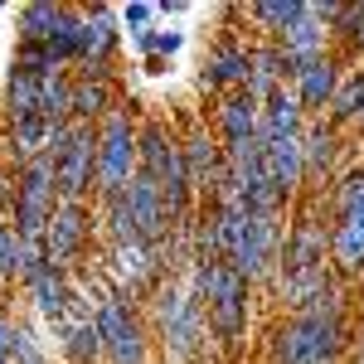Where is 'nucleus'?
<instances>
[{
	"label": "nucleus",
	"instance_id": "nucleus-29",
	"mask_svg": "<svg viewBox=\"0 0 364 364\" xmlns=\"http://www.w3.org/2000/svg\"><path fill=\"white\" fill-rule=\"evenodd\" d=\"M117 20H122V29H132V34H146V25L156 20V5H146V0H136V5H127V10H122Z\"/></svg>",
	"mask_w": 364,
	"mask_h": 364
},
{
	"label": "nucleus",
	"instance_id": "nucleus-31",
	"mask_svg": "<svg viewBox=\"0 0 364 364\" xmlns=\"http://www.w3.org/2000/svg\"><path fill=\"white\" fill-rule=\"evenodd\" d=\"M15 331H20V321L0 306V364H15Z\"/></svg>",
	"mask_w": 364,
	"mask_h": 364
},
{
	"label": "nucleus",
	"instance_id": "nucleus-17",
	"mask_svg": "<svg viewBox=\"0 0 364 364\" xmlns=\"http://www.w3.org/2000/svg\"><path fill=\"white\" fill-rule=\"evenodd\" d=\"M277 44L287 49V58H291L296 68H301V63H311V58L336 54V34H331V29H326L321 20H316V10H311V5H306V15H301L296 25L287 29V34H282Z\"/></svg>",
	"mask_w": 364,
	"mask_h": 364
},
{
	"label": "nucleus",
	"instance_id": "nucleus-9",
	"mask_svg": "<svg viewBox=\"0 0 364 364\" xmlns=\"http://www.w3.org/2000/svg\"><path fill=\"white\" fill-rule=\"evenodd\" d=\"M248 73H252V44L214 39L204 54V68H199V87L204 92H238V87H248Z\"/></svg>",
	"mask_w": 364,
	"mask_h": 364
},
{
	"label": "nucleus",
	"instance_id": "nucleus-35",
	"mask_svg": "<svg viewBox=\"0 0 364 364\" xmlns=\"http://www.w3.org/2000/svg\"><path fill=\"white\" fill-rule=\"evenodd\" d=\"M0 291H5V287H0Z\"/></svg>",
	"mask_w": 364,
	"mask_h": 364
},
{
	"label": "nucleus",
	"instance_id": "nucleus-5",
	"mask_svg": "<svg viewBox=\"0 0 364 364\" xmlns=\"http://www.w3.org/2000/svg\"><path fill=\"white\" fill-rule=\"evenodd\" d=\"M102 277L112 282V296L141 301L170 272H166V262H161V252L146 248V243H107V252H102Z\"/></svg>",
	"mask_w": 364,
	"mask_h": 364
},
{
	"label": "nucleus",
	"instance_id": "nucleus-18",
	"mask_svg": "<svg viewBox=\"0 0 364 364\" xmlns=\"http://www.w3.org/2000/svg\"><path fill=\"white\" fill-rule=\"evenodd\" d=\"M331 267L340 277H364V214L331 224Z\"/></svg>",
	"mask_w": 364,
	"mask_h": 364
},
{
	"label": "nucleus",
	"instance_id": "nucleus-8",
	"mask_svg": "<svg viewBox=\"0 0 364 364\" xmlns=\"http://www.w3.org/2000/svg\"><path fill=\"white\" fill-rule=\"evenodd\" d=\"M117 44H122V20L112 15V5H92V10H83V58H78V78L112 83Z\"/></svg>",
	"mask_w": 364,
	"mask_h": 364
},
{
	"label": "nucleus",
	"instance_id": "nucleus-14",
	"mask_svg": "<svg viewBox=\"0 0 364 364\" xmlns=\"http://www.w3.org/2000/svg\"><path fill=\"white\" fill-rule=\"evenodd\" d=\"M257 127H262V102L252 97L248 87H238V92H224V97H219V107H214V136L224 141V146L252 141V136H257Z\"/></svg>",
	"mask_w": 364,
	"mask_h": 364
},
{
	"label": "nucleus",
	"instance_id": "nucleus-34",
	"mask_svg": "<svg viewBox=\"0 0 364 364\" xmlns=\"http://www.w3.org/2000/svg\"><path fill=\"white\" fill-rule=\"evenodd\" d=\"M355 136H360V146H364V117H360V122H355Z\"/></svg>",
	"mask_w": 364,
	"mask_h": 364
},
{
	"label": "nucleus",
	"instance_id": "nucleus-16",
	"mask_svg": "<svg viewBox=\"0 0 364 364\" xmlns=\"http://www.w3.org/2000/svg\"><path fill=\"white\" fill-rule=\"evenodd\" d=\"M175 161H180V136L170 132L166 122H141V166H136V175H146V180L161 185Z\"/></svg>",
	"mask_w": 364,
	"mask_h": 364
},
{
	"label": "nucleus",
	"instance_id": "nucleus-25",
	"mask_svg": "<svg viewBox=\"0 0 364 364\" xmlns=\"http://www.w3.org/2000/svg\"><path fill=\"white\" fill-rule=\"evenodd\" d=\"M39 117H44L49 127L73 122V78H68V73H49V78H39Z\"/></svg>",
	"mask_w": 364,
	"mask_h": 364
},
{
	"label": "nucleus",
	"instance_id": "nucleus-6",
	"mask_svg": "<svg viewBox=\"0 0 364 364\" xmlns=\"http://www.w3.org/2000/svg\"><path fill=\"white\" fill-rule=\"evenodd\" d=\"M92 321H97V331L107 340V364H151V336H146V326H141L132 301L102 291Z\"/></svg>",
	"mask_w": 364,
	"mask_h": 364
},
{
	"label": "nucleus",
	"instance_id": "nucleus-2",
	"mask_svg": "<svg viewBox=\"0 0 364 364\" xmlns=\"http://www.w3.org/2000/svg\"><path fill=\"white\" fill-rule=\"evenodd\" d=\"M151 321H156V336L166 345V355L175 364H195L209 345V321H204V306L195 301L190 282L166 277L156 291H151Z\"/></svg>",
	"mask_w": 364,
	"mask_h": 364
},
{
	"label": "nucleus",
	"instance_id": "nucleus-20",
	"mask_svg": "<svg viewBox=\"0 0 364 364\" xmlns=\"http://www.w3.org/2000/svg\"><path fill=\"white\" fill-rule=\"evenodd\" d=\"M58 350L68 364H102L107 360V340L97 331V321H58L54 326Z\"/></svg>",
	"mask_w": 364,
	"mask_h": 364
},
{
	"label": "nucleus",
	"instance_id": "nucleus-22",
	"mask_svg": "<svg viewBox=\"0 0 364 364\" xmlns=\"http://www.w3.org/2000/svg\"><path fill=\"white\" fill-rule=\"evenodd\" d=\"M117 102H122V97H117L112 83H97V78H73V122L97 127V122L112 112Z\"/></svg>",
	"mask_w": 364,
	"mask_h": 364
},
{
	"label": "nucleus",
	"instance_id": "nucleus-27",
	"mask_svg": "<svg viewBox=\"0 0 364 364\" xmlns=\"http://www.w3.org/2000/svg\"><path fill=\"white\" fill-rule=\"evenodd\" d=\"M29 272V248L25 238L15 233L10 219H0V287H10V282H25Z\"/></svg>",
	"mask_w": 364,
	"mask_h": 364
},
{
	"label": "nucleus",
	"instance_id": "nucleus-4",
	"mask_svg": "<svg viewBox=\"0 0 364 364\" xmlns=\"http://www.w3.org/2000/svg\"><path fill=\"white\" fill-rule=\"evenodd\" d=\"M141 166V122L132 102H117L112 112L97 122V199L122 195Z\"/></svg>",
	"mask_w": 364,
	"mask_h": 364
},
{
	"label": "nucleus",
	"instance_id": "nucleus-21",
	"mask_svg": "<svg viewBox=\"0 0 364 364\" xmlns=\"http://www.w3.org/2000/svg\"><path fill=\"white\" fill-rule=\"evenodd\" d=\"M63 10L68 5H54V0H29V5H20V15H15L20 44H49L54 29L63 25Z\"/></svg>",
	"mask_w": 364,
	"mask_h": 364
},
{
	"label": "nucleus",
	"instance_id": "nucleus-33",
	"mask_svg": "<svg viewBox=\"0 0 364 364\" xmlns=\"http://www.w3.org/2000/svg\"><path fill=\"white\" fill-rule=\"evenodd\" d=\"M166 68H170V58H161V54L146 58V73H151V78H156V73H166Z\"/></svg>",
	"mask_w": 364,
	"mask_h": 364
},
{
	"label": "nucleus",
	"instance_id": "nucleus-26",
	"mask_svg": "<svg viewBox=\"0 0 364 364\" xmlns=\"http://www.w3.org/2000/svg\"><path fill=\"white\" fill-rule=\"evenodd\" d=\"M364 117V68H350L345 73V83H340L336 102H331V112H326V122L336 127V132H345V127H355Z\"/></svg>",
	"mask_w": 364,
	"mask_h": 364
},
{
	"label": "nucleus",
	"instance_id": "nucleus-11",
	"mask_svg": "<svg viewBox=\"0 0 364 364\" xmlns=\"http://www.w3.org/2000/svg\"><path fill=\"white\" fill-rule=\"evenodd\" d=\"M25 287H29V301H34V311L54 326V321H63L68 311H73V296H78V282H73V272H63V267H54V262H34L25 272Z\"/></svg>",
	"mask_w": 364,
	"mask_h": 364
},
{
	"label": "nucleus",
	"instance_id": "nucleus-13",
	"mask_svg": "<svg viewBox=\"0 0 364 364\" xmlns=\"http://www.w3.org/2000/svg\"><path fill=\"white\" fill-rule=\"evenodd\" d=\"M340 132L326 122V117H311L306 132H301V156H306V185L311 190H326L331 185V175L340 166Z\"/></svg>",
	"mask_w": 364,
	"mask_h": 364
},
{
	"label": "nucleus",
	"instance_id": "nucleus-30",
	"mask_svg": "<svg viewBox=\"0 0 364 364\" xmlns=\"http://www.w3.org/2000/svg\"><path fill=\"white\" fill-rule=\"evenodd\" d=\"M15 364H49V355L34 345V336H29L25 326L15 331Z\"/></svg>",
	"mask_w": 364,
	"mask_h": 364
},
{
	"label": "nucleus",
	"instance_id": "nucleus-28",
	"mask_svg": "<svg viewBox=\"0 0 364 364\" xmlns=\"http://www.w3.org/2000/svg\"><path fill=\"white\" fill-rule=\"evenodd\" d=\"M5 117L20 122V117H39V78L15 73L10 68V83H5Z\"/></svg>",
	"mask_w": 364,
	"mask_h": 364
},
{
	"label": "nucleus",
	"instance_id": "nucleus-1",
	"mask_svg": "<svg viewBox=\"0 0 364 364\" xmlns=\"http://www.w3.org/2000/svg\"><path fill=\"white\" fill-rule=\"evenodd\" d=\"M350 345H355L350 306L340 296V282H331L301 311H291L287 326H277V336H272V364H340Z\"/></svg>",
	"mask_w": 364,
	"mask_h": 364
},
{
	"label": "nucleus",
	"instance_id": "nucleus-32",
	"mask_svg": "<svg viewBox=\"0 0 364 364\" xmlns=\"http://www.w3.org/2000/svg\"><path fill=\"white\" fill-rule=\"evenodd\" d=\"M10 214H15V175L0 170V219H10Z\"/></svg>",
	"mask_w": 364,
	"mask_h": 364
},
{
	"label": "nucleus",
	"instance_id": "nucleus-19",
	"mask_svg": "<svg viewBox=\"0 0 364 364\" xmlns=\"http://www.w3.org/2000/svg\"><path fill=\"white\" fill-rule=\"evenodd\" d=\"M306 122H311V117L301 112L296 92H291V87H277V92L262 102V127H257V136H262V141L301 136V132H306Z\"/></svg>",
	"mask_w": 364,
	"mask_h": 364
},
{
	"label": "nucleus",
	"instance_id": "nucleus-15",
	"mask_svg": "<svg viewBox=\"0 0 364 364\" xmlns=\"http://www.w3.org/2000/svg\"><path fill=\"white\" fill-rule=\"evenodd\" d=\"M262 161H267V175L282 190V199H291L306 190V156H301V136H282V141H262Z\"/></svg>",
	"mask_w": 364,
	"mask_h": 364
},
{
	"label": "nucleus",
	"instance_id": "nucleus-24",
	"mask_svg": "<svg viewBox=\"0 0 364 364\" xmlns=\"http://www.w3.org/2000/svg\"><path fill=\"white\" fill-rule=\"evenodd\" d=\"M301 15H306V0H257V5H248V20L262 29L272 44H277Z\"/></svg>",
	"mask_w": 364,
	"mask_h": 364
},
{
	"label": "nucleus",
	"instance_id": "nucleus-10",
	"mask_svg": "<svg viewBox=\"0 0 364 364\" xmlns=\"http://www.w3.org/2000/svg\"><path fill=\"white\" fill-rule=\"evenodd\" d=\"M340 83H345V63H340V54H326V58L301 63L291 92H296V102H301L306 117H326L331 102H336V92H340Z\"/></svg>",
	"mask_w": 364,
	"mask_h": 364
},
{
	"label": "nucleus",
	"instance_id": "nucleus-7",
	"mask_svg": "<svg viewBox=\"0 0 364 364\" xmlns=\"http://www.w3.org/2000/svg\"><path fill=\"white\" fill-rule=\"evenodd\" d=\"M92 228H97V219H92L87 204H58L54 219H49V233H44L49 262L63 267V272H73L87 257V248H92Z\"/></svg>",
	"mask_w": 364,
	"mask_h": 364
},
{
	"label": "nucleus",
	"instance_id": "nucleus-3",
	"mask_svg": "<svg viewBox=\"0 0 364 364\" xmlns=\"http://www.w3.org/2000/svg\"><path fill=\"white\" fill-rule=\"evenodd\" d=\"M44 156L54 161L58 204H87V195H97V127L87 122L54 127Z\"/></svg>",
	"mask_w": 364,
	"mask_h": 364
},
{
	"label": "nucleus",
	"instance_id": "nucleus-12",
	"mask_svg": "<svg viewBox=\"0 0 364 364\" xmlns=\"http://www.w3.org/2000/svg\"><path fill=\"white\" fill-rule=\"evenodd\" d=\"M127 204H132V219H136V233L146 248H161L170 233V214H166V199H161V185L156 180H146V175H136L132 185H127Z\"/></svg>",
	"mask_w": 364,
	"mask_h": 364
},
{
	"label": "nucleus",
	"instance_id": "nucleus-23",
	"mask_svg": "<svg viewBox=\"0 0 364 364\" xmlns=\"http://www.w3.org/2000/svg\"><path fill=\"white\" fill-rule=\"evenodd\" d=\"M364 214V166H350L340 180H331V195H326V219H355Z\"/></svg>",
	"mask_w": 364,
	"mask_h": 364
}]
</instances>
